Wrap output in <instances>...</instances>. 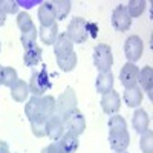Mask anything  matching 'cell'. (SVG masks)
Masks as SVG:
<instances>
[{
  "instance_id": "1",
  "label": "cell",
  "mask_w": 153,
  "mask_h": 153,
  "mask_svg": "<svg viewBox=\"0 0 153 153\" xmlns=\"http://www.w3.org/2000/svg\"><path fill=\"white\" fill-rule=\"evenodd\" d=\"M94 65L98 72H110L113 66V55L109 45L100 43L94 48Z\"/></svg>"
},
{
  "instance_id": "2",
  "label": "cell",
  "mask_w": 153,
  "mask_h": 153,
  "mask_svg": "<svg viewBox=\"0 0 153 153\" xmlns=\"http://www.w3.org/2000/svg\"><path fill=\"white\" fill-rule=\"evenodd\" d=\"M66 34L72 43H76V45L86 43V40L89 38V23L83 17H74L68 26Z\"/></svg>"
},
{
  "instance_id": "3",
  "label": "cell",
  "mask_w": 153,
  "mask_h": 153,
  "mask_svg": "<svg viewBox=\"0 0 153 153\" xmlns=\"http://www.w3.org/2000/svg\"><path fill=\"white\" fill-rule=\"evenodd\" d=\"M57 107H55V115H58V117L65 118L66 115H69L71 112H74L76 109V104H78V100H76V94L75 91L68 86L66 91L63 92L57 100Z\"/></svg>"
},
{
  "instance_id": "4",
  "label": "cell",
  "mask_w": 153,
  "mask_h": 153,
  "mask_svg": "<svg viewBox=\"0 0 153 153\" xmlns=\"http://www.w3.org/2000/svg\"><path fill=\"white\" fill-rule=\"evenodd\" d=\"M28 86H29V92L34 97H43L45 92H48V89H51L52 84H51L46 66H43L38 72H34L31 75V80H29Z\"/></svg>"
},
{
  "instance_id": "5",
  "label": "cell",
  "mask_w": 153,
  "mask_h": 153,
  "mask_svg": "<svg viewBox=\"0 0 153 153\" xmlns=\"http://www.w3.org/2000/svg\"><path fill=\"white\" fill-rule=\"evenodd\" d=\"M63 123H65L66 132L74 133L76 136H80L86 130V118H84V115L78 109H75L74 112L66 115V117L63 118Z\"/></svg>"
},
{
  "instance_id": "6",
  "label": "cell",
  "mask_w": 153,
  "mask_h": 153,
  "mask_svg": "<svg viewBox=\"0 0 153 153\" xmlns=\"http://www.w3.org/2000/svg\"><path fill=\"white\" fill-rule=\"evenodd\" d=\"M144 52V43L138 35H130L124 43V54L129 63H136L143 57Z\"/></svg>"
},
{
  "instance_id": "7",
  "label": "cell",
  "mask_w": 153,
  "mask_h": 153,
  "mask_svg": "<svg viewBox=\"0 0 153 153\" xmlns=\"http://www.w3.org/2000/svg\"><path fill=\"white\" fill-rule=\"evenodd\" d=\"M132 25V19L127 12V8L124 5H118L117 8L113 9L112 12V26L115 31H120V32H124L130 28Z\"/></svg>"
},
{
  "instance_id": "8",
  "label": "cell",
  "mask_w": 153,
  "mask_h": 153,
  "mask_svg": "<svg viewBox=\"0 0 153 153\" xmlns=\"http://www.w3.org/2000/svg\"><path fill=\"white\" fill-rule=\"evenodd\" d=\"M138 78H139V68L135 63H129L121 68L120 71V81L126 89H132L138 84Z\"/></svg>"
},
{
  "instance_id": "9",
  "label": "cell",
  "mask_w": 153,
  "mask_h": 153,
  "mask_svg": "<svg viewBox=\"0 0 153 153\" xmlns=\"http://www.w3.org/2000/svg\"><path fill=\"white\" fill-rule=\"evenodd\" d=\"M100 104H101V109H103L104 113L112 115V113H117L121 109V98H120L118 92L115 89H112V91L103 94V98H101Z\"/></svg>"
},
{
  "instance_id": "10",
  "label": "cell",
  "mask_w": 153,
  "mask_h": 153,
  "mask_svg": "<svg viewBox=\"0 0 153 153\" xmlns=\"http://www.w3.org/2000/svg\"><path fill=\"white\" fill-rule=\"evenodd\" d=\"M66 133L65 129V123H63V118L58 117V115H54L48 120L46 124V136H49L51 141H58V139Z\"/></svg>"
},
{
  "instance_id": "11",
  "label": "cell",
  "mask_w": 153,
  "mask_h": 153,
  "mask_svg": "<svg viewBox=\"0 0 153 153\" xmlns=\"http://www.w3.org/2000/svg\"><path fill=\"white\" fill-rule=\"evenodd\" d=\"M109 144L113 152H126L130 144V135L127 130L109 132Z\"/></svg>"
},
{
  "instance_id": "12",
  "label": "cell",
  "mask_w": 153,
  "mask_h": 153,
  "mask_svg": "<svg viewBox=\"0 0 153 153\" xmlns=\"http://www.w3.org/2000/svg\"><path fill=\"white\" fill-rule=\"evenodd\" d=\"M132 126L136 133H144L146 130H149V126H150L149 113L144 109H136L132 117Z\"/></svg>"
},
{
  "instance_id": "13",
  "label": "cell",
  "mask_w": 153,
  "mask_h": 153,
  "mask_svg": "<svg viewBox=\"0 0 153 153\" xmlns=\"http://www.w3.org/2000/svg\"><path fill=\"white\" fill-rule=\"evenodd\" d=\"M38 22L40 26H51L55 23V12L52 8V2H43L38 8Z\"/></svg>"
},
{
  "instance_id": "14",
  "label": "cell",
  "mask_w": 153,
  "mask_h": 153,
  "mask_svg": "<svg viewBox=\"0 0 153 153\" xmlns=\"http://www.w3.org/2000/svg\"><path fill=\"white\" fill-rule=\"evenodd\" d=\"M42 54H43L42 48L35 43V45H32V46L25 49V52H23V63L28 68H34V66H37L38 63L42 61Z\"/></svg>"
},
{
  "instance_id": "15",
  "label": "cell",
  "mask_w": 153,
  "mask_h": 153,
  "mask_svg": "<svg viewBox=\"0 0 153 153\" xmlns=\"http://www.w3.org/2000/svg\"><path fill=\"white\" fill-rule=\"evenodd\" d=\"M74 51V43L71 42V38L68 37L66 32H61L58 34L57 40L54 43V52H55V57H60V55H66L69 52Z\"/></svg>"
},
{
  "instance_id": "16",
  "label": "cell",
  "mask_w": 153,
  "mask_h": 153,
  "mask_svg": "<svg viewBox=\"0 0 153 153\" xmlns=\"http://www.w3.org/2000/svg\"><path fill=\"white\" fill-rule=\"evenodd\" d=\"M40 98H42V97H32L28 103H26V106H25V115H26V118L29 120V123L43 120V118H42Z\"/></svg>"
},
{
  "instance_id": "17",
  "label": "cell",
  "mask_w": 153,
  "mask_h": 153,
  "mask_svg": "<svg viewBox=\"0 0 153 153\" xmlns=\"http://www.w3.org/2000/svg\"><path fill=\"white\" fill-rule=\"evenodd\" d=\"M58 34H60V32H58V25H57V22L52 23L51 26H40V28H38V35H40L42 43H45V45H48V46H49V45L54 46Z\"/></svg>"
},
{
  "instance_id": "18",
  "label": "cell",
  "mask_w": 153,
  "mask_h": 153,
  "mask_svg": "<svg viewBox=\"0 0 153 153\" xmlns=\"http://www.w3.org/2000/svg\"><path fill=\"white\" fill-rule=\"evenodd\" d=\"M29 94H31L29 92V86H28V83L25 80L19 78V81L11 87V97H12L14 101H17V103H25V101L28 100Z\"/></svg>"
},
{
  "instance_id": "19",
  "label": "cell",
  "mask_w": 153,
  "mask_h": 153,
  "mask_svg": "<svg viewBox=\"0 0 153 153\" xmlns=\"http://www.w3.org/2000/svg\"><path fill=\"white\" fill-rule=\"evenodd\" d=\"M138 83L143 87L141 91H146L149 98H152V89H153V69H152V66H144L139 71Z\"/></svg>"
},
{
  "instance_id": "20",
  "label": "cell",
  "mask_w": 153,
  "mask_h": 153,
  "mask_svg": "<svg viewBox=\"0 0 153 153\" xmlns=\"http://www.w3.org/2000/svg\"><path fill=\"white\" fill-rule=\"evenodd\" d=\"M76 63H78V55H76L75 51H72V52L66 55L57 57V65L63 72H72L76 68Z\"/></svg>"
},
{
  "instance_id": "21",
  "label": "cell",
  "mask_w": 153,
  "mask_h": 153,
  "mask_svg": "<svg viewBox=\"0 0 153 153\" xmlns=\"http://www.w3.org/2000/svg\"><path fill=\"white\" fill-rule=\"evenodd\" d=\"M95 87H97V92L100 94H106L109 91L113 89V74L110 72H101L97 76V81H95Z\"/></svg>"
},
{
  "instance_id": "22",
  "label": "cell",
  "mask_w": 153,
  "mask_h": 153,
  "mask_svg": "<svg viewBox=\"0 0 153 153\" xmlns=\"http://www.w3.org/2000/svg\"><path fill=\"white\" fill-rule=\"evenodd\" d=\"M57 143L60 144V147L65 150L66 153H75L76 149H78V146H80L78 136L74 135V133H69V132H66Z\"/></svg>"
},
{
  "instance_id": "23",
  "label": "cell",
  "mask_w": 153,
  "mask_h": 153,
  "mask_svg": "<svg viewBox=\"0 0 153 153\" xmlns=\"http://www.w3.org/2000/svg\"><path fill=\"white\" fill-rule=\"evenodd\" d=\"M40 107H42V118L49 120L51 117L55 115V107H57V101L54 97L51 95H43L40 98Z\"/></svg>"
},
{
  "instance_id": "24",
  "label": "cell",
  "mask_w": 153,
  "mask_h": 153,
  "mask_svg": "<svg viewBox=\"0 0 153 153\" xmlns=\"http://www.w3.org/2000/svg\"><path fill=\"white\" fill-rule=\"evenodd\" d=\"M124 103L129 107H138L143 103V91L141 87H132V89H126L124 92Z\"/></svg>"
},
{
  "instance_id": "25",
  "label": "cell",
  "mask_w": 153,
  "mask_h": 153,
  "mask_svg": "<svg viewBox=\"0 0 153 153\" xmlns=\"http://www.w3.org/2000/svg\"><path fill=\"white\" fill-rule=\"evenodd\" d=\"M52 8H54V12H55V20H65L68 17V14L71 12L72 3L69 0H54Z\"/></svg>"
},
{
  "instance_id": "26",
  "label": "cell",
  "mask_w": 153,
  "mask_h": 153,
  "mask_svg": "<svg viewBox=\"0 0 153 153\" xmlns=\"http://www.w3.org/2000/svg\"><path fill=\"white\" fill-rule=\"evenodd\" d=\"M146 6H147V3L144 0H130L126 8H127V12H129L130 19H136L146 11Z\"/></svg>"
},
{
  "instance_id": "27",
  "label": "cell",
  "mask_w": 153,
  "mask_h": 153,
  "mask_svg": "<svg viewBox=\"0 0 153 153\" xmlns=\"http://www.w3.org/2000/svg\"><path fill=\"white\" fill-rule=\"evenodd\" d=\"M17 81H19L17 71L12 68V66H5L3 71H2V84L3 86H8V87H12Z\"/></svg>"
},
{
  "instance_id": "28",
  "label": "cell",
  "mask_w": 153,
  "mask_h": 153,
  "mask_svg": "<svg viewBox=\"0 0 153 153\" xmlns=\"http://www.w3.org/2000/svg\"><path fill=\"white\" fill-rule=\"evenodd\" d=\"M17 26L20 28L22 32H26V31H31L35 25L32 22V17L28 14V12H20V14L17 16Z\"/></svg>"
},
{
  "instance_id": "29",
  "label": "cell",
  "mask_w": 153,
  "mask_h": 153,
  "mask_svg": "<svg viewBox=\"0 0 153 153\" xmlns=\"http://www.w3.org/2000/svg\"><path fill=\"white\" fill-rule=\"evenodd\" d=\"M139 147H141L143 153H153V132L152 130H146L144 133H141Z\"/></svg>"
},
{
  "instance_id": "30",
  "label": "cell",
  "mask_w": 153,
  "mask_h": 153,
  "mask_svg": "<svg viewBox=\"0 0 153 153\" xmlns=\"http://www.w3.org/2000/svg\"><path fill=\"white\" fill-rule=\"evenodd\" d=\"M107 126H109V132L127 130V121L121 117V115H113V117H110Z\"/></svg>"
},
{
  "instance_id": "31",
  "label": "cell",
  "mask_w": 153,
  "mask_h": 153,
  "mask_svg": "<svg viewBox=\"0 0 153 153\" xmlns=\"http://www.w3.org/2000/svg\"><path fill=\"white\" fill-rule=\"evenodd\" d=\"M35 40H37V26H34L31 31H26V32H22V38L20 42L23 45V48L26 49L32 45H35Z\"/></svg>"
},
{
  "instance_id": "32",
  "label": "cell",
  "mask_w": 153,
  "mask_h": 153,
  "mask_svg": "<svg viewBox=\"0 0 153 153\" xmlns=\"http://www.w3.org/2000/svg\"><path fill=\"white\" fill-rule=\"evenodd\" d=\"M46 124H48V120L32 121V123H31V130H32V135H34V136H37V138H43V136H46Z\"/></svg>"
},
{
  "instance_id": "33",
  "label": "cell",
  "mask_w": 153,
  "mask_h": 153,
  "mask_svg": "<svg viewBox=\"0 0 153 153\" xmlns=\"http://www.w3.org/2000/svg\"><path fill=\"white\" fill-rule=\"evenodd\" d=\"M0 8L6 12V16L16 14L19 11V2H16V0H0Z\"/></svg>"
},
{
  "instance_id": "34",
  "label": "cell",
  "mask_w": 153,
  "mask_h": 153,
  "mask_svg": "<svg viewBox=\"0 0 153 153\" xmlns=\"http://www.w3.org/2000/svg\"><path fill=\"white\" fill-rule=\"evenodd\" d=\"M40 153H66V152L60 147V144L57 141H54V143H51L49 146H46Z\"/></svg>"
},
{
  "instance_id": "35",
  "label": "cell",
  "mask_w": 153,
  "mask_h": 153,
  "mask_svg": "<svg viewBox=\"0 0 153 153\" xmlns=\"http://www.w3.org/2000/svg\"><path fill=\"white\" fill-rule=\"evenodd\" d=\"M0 153H11L9 152V146L6 141H0Z\"/></svg>"
},
{
  "instance_id": "36",
  "label": "cell",
  "mask_w": 153,
  "mask_h": 153,
  "mask_svg": "<svg viewBox=\"0 0 153 153\" xmlns=\"http://www.w3.org/2000/svg\"><path fill=\"white\" fill-rule=\"evenodd\" d=\"M5 22H6V12H5L2 8H0V28H2L3 25H5Z\"/></svg>"
},
{
  "instance_id": "37",
  "label": "cell",
  "mask_w": 153,
  "mask_h": 153,
  "mask_svg": "<svg viewBox=\"0 0 153 153\" xmlns=\"http://www.w3.org/2000/svg\"><path fill=\"white\" fill-rule=\"evenodd\" d=\"M2 71H3V66H0V84H2Z\"/></svg>"
},
{
  "instance_id": "38",
  "label": "cell",
  "mask_w": 153,
  "mask_h": 153,
  "mask_svg": "<svg viewBox=\"0 0 153 153\" xmlns=\"http://www.w3.org/2000/svg\"><path fill=\"white\" fill-rule=\"evenodd\" d=\"M115 153H127V152H115Z\"/></svg>"
},
{
  "instance_id": "39",
  "label": "cell",
  "mask_w": 153,
  "mask_h": 153,
  "mask_svg": "<svg viewBox=\"0 0 153 153\" xmlns=\"http://www.w3.org/2000/svg\"><path fill=\"white\" fill-rule=\"evenodd\" d=\"M0 51H2V45H0Z\"/></svg>"
}]
</instances>
